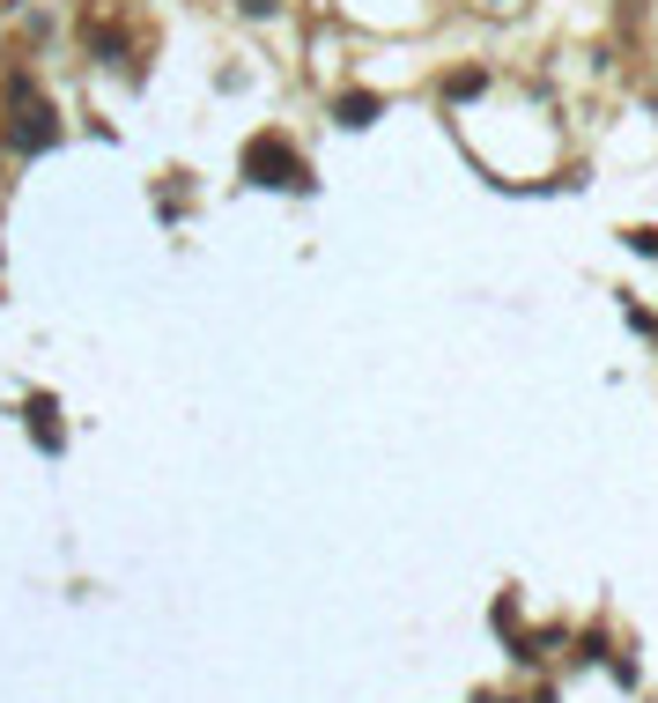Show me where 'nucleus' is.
I'll return each instance as SVG.
<instances>
[{"label":"nucleus","mask_w":658,"mask_h":703,"mask_svg":"<svg viewBox=\"0 0 658 703\" xmlns=\"http://www.w3.org/2000/svg\"><path fill=\"white\" fill-rule=\"evenodd\" d=\"M245 178H259V186H311V164L288 156L282 133H259V141L245 149Z\"/></svg>","instance_id":"nucleus-2"},{"label":"nucleus","mask_w":658,"mask_h":703,"mask_svg":"<svg viewBox=\"0 0 658 703\" xmlns=\"http://www.w3.org/2000/svg\"><path fill=\"white\" fill-rule=\"evenodd\" d=\"M377 112H385V97H371V89H356V97H340V126H371Z\"/></svg>","instance_id":"nucleus-3"},{"label":"nucleus","mask_w":658,"mask_h":703,"mask_svg":"<svg viewBox=\"0 0 658 703\" xmlns=\"http://www.w3.org/2000/svg\"><path fill=\"white\" fill-rule=\"evenodd\" d=\"M8 97L23 104V112H15V126H8V149H15V156H38V149H52V141H60V126H52V112L38 104V89L15 75V82H8Z\"/></svg>","instance_id":"nucleus-1"},{"label":"nucleus","mask_w":658,"mask_h":703,"mask_svg":"<svg viewBox=\"0 0 658 703\" xmlns=\"http://www.w3.org/2000/svg\"><path fill=\"white\" fill-rule=\"evenodd\" d=\"M489 8H511V0H489Z\"/></svg>","instance_id":"nucleus-5"},{"label":"nucleus","mask_w":658,"mask_h":703,"mask_svg":"<svg viewBox=\"0 0 658 703\" xmlns=\"http://www.w3.org/2000/svg\"><path fill=\"white\" fill-rule=\"evenodd\" d=\"M237 8H245V15H274V0H237Z\"/></svg>","instance_id":"nucleus-4"}]
</instances>
